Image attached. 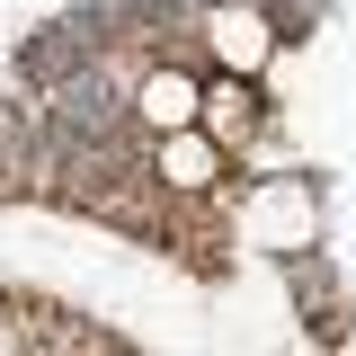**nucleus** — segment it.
I'll list each match as a JSON object with an SVG mask.
<instances>
[{
	"label": "nucleus",
	"mask_w": 356,
	"mask_h": 356,
	"mask_svg": "<svg viewBox=\"0 0 356 356\" xmlns=\"http://www.w3.org/2000/svg\"><path fill=\"white\" fill-rule=\"evenodd\" d=\"M196 125L214 134L222 152H241V143H250V134L267 125V107H259V81H250V72H214V81H205V98H196Z\"/></svg>",
	"instance_id": "20e7f679"
},
{
	"label": "nucleus",
	"mask_w": 356,
	"mask_h": 356,
	"mask_svg": "<svg viewBox=\"0 0 356 356\" xmlns=\"http://www.w3.org/2000/svg\"><path fill=\"white\" fill-rule=\"evenodd\" d=\"M196 36L214 54V72H250V81H259L267 63H276V18L250 9V0H214V9L196 18Z\"/></svg>",
	"instance_id": "f03ea898"
},
{
	"label": "nucleus",
	"mask_w": 356,
	"mask_h": 356,
	"mask_svg": "<svg viewBox=\"0 0 356 356\" xmlns=\"http://www.w3.org/2000/svg\"><path fill=\"white\" fill-rule=\"evenodd\" d=\"M143 143H152V152H143V161H152V178L170 187L178 205H205V196L222 187V170H232V152H222V143H214L205 125H178V134H143Z\"/></svg>",
	"instance_id": "f257e3e1"
},
{
	"label": "nucleus",
	"mask_w": 356,
	"mask_h": 356,
	"mask_svg": "<svg viewBox=\"0 0 356 356\" xmlns=\"http://www.w3.org/2000/svg\"><path fill=\"white\" fill-rule=\"evenodd\" d=\"M196 98H205V81L170 54V63H152V72L134 81L125 116H134V134H178V125H196Z\"/></svg>",
	"instance_id": "7ed1b4c3"
}]
</instances>
